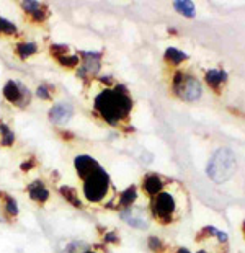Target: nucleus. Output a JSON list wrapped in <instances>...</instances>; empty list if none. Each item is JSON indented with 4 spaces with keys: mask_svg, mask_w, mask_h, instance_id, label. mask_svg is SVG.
<instances>
[{
    "mask_svg": "<svg viewBox=\"0 0 245 253\" xmlns=\"http://www.w3.org/2000/svg\"><path fill=\"white\" fill-rule=\"evenodd\" d=\"M236 173V157H234L232 150L222 147L216 150L212 159L208 164V175L217 183L227 181L231 176Z\"/></svg>",
    "mask_w": 245,
    "mask_h": 253,
    "instance_id": "nucleus-3",
    "label": "nucleus"
},
{
    "mask_svg": "<svg viewBox=\"0 0 245 253\" xmlns=\"http://www.w3.org/2000/svg\"><path fill=\"white\" fill-rule=\"evenodd\" d=\"M2 95L5 101H8L10 105H13L16 108H21V110L30 106L31 98H33L30 88L26 87L25 84H21L20 80H15V79L7 80V84L3 85Z\"/></svg>",
    "mask_w": 245,
    "mask_h": 253,
    "instance_id": "nucleus-5",
    "label": "nucleus"
},
{
    "mask_svg": "<svg viewBox=\"0 0 245 253\" xmlns=\"http://www.w3.org/2000/svg\"><path fill=\"white\" fill-rule=\"evenodd\" d=\"M40 52V46L35 41L30 40H20L15 42L13 47V54L20 59V61H28L33 56H36Z\"/></svg>",
    "mask_w": 245,
    "mask_h": 253,
    "instance_id": "nucleus-12",
    "label": "nucleus"
},
{
    "mask_svg": "<svg viewBox=\"0 0 245 253\" xmlns=\"http://www.w3.org/2000/svg\"><path fill=\"white\" fill-rule=\"evenodd\" d=\"M74 116V106L69 101L54 103L48 111V120L54 126H65Z\"/></svg>",
    "mask_w": 245,
    "mask_h": 253,
    "instance_id": "nucleus-10",
    "label": "nucleus"
},
{
    "mask_svg": "<svg viewBox=\"0 0 245 253\" xmlns=\"http://www.w3.org/2000/svg\"><path fill=\"white\" fill-rule=\"evenodd\" d=\"M15 142H16V136L12 131V127L7 123L0 121V145L2 147H13Z\"/></svg>",
    "mask_w": 245,
    "mask_h": 253,
    "instance_id": "nucleus-17",
    "label": "nucleus"
},
{
    "mask_svg": "<svg viewBox=\"0 0 245 253\" xmlns=\"http://www.w3.org/2000/svg\"><path fill=\"white\" fill-rule=\"evenodd\" d=\"M226 80V72L222 71H209L206 74V82H208L212 88H217Z\"/></svg>",
    "mask_w": 245,
    "mask_h": 253,
    "instance_id": "nucleus-23",
    "label": "nucleus"
},
{
    "mask_svg": "<svg viewBox=\"0 0 245 253\" xmlns=\"http://www.w3.org/2000/svg\"><path fill=\"white\" fill-rule=\"evenodd\" d=\"M175 208V198L167 191L159 193L152 201V214H154L157 220H160L163 224H168L172 220Z\"/></svg>",
    "mask_w": 245,
    "mask_h": 253,
    "instance_id": "nucleus-7",
    "label": "nucleus"
},
{
    "mask_svg": "<svg viewBox=\"0 0 245 253\" xmlns=\"http://www.w3.org/2000/svg\"><path fill=\"white\" fill-rule=\"evenodd\" d=\"M149 245L152 250H162V242H160V239H157V237H150Z\"/></svg>",
    "mask_w": 245,
    "mask_h": 253,
    "instance_id": "nucleus-26",
    "label": "nucleus"
},
{
    "mask_svg": "<svg viewBox=\"0 0 245 253\" xmlns=\"http://www.w3.org/2000/svg\"><path fill=\"white\" fill-rule=\"evenodd\" d=\"M80 66L77 67V77L84 82H92V79L97 77L101 67V52L94 51H79Z\"/></svg>",
    "mask_w": 245,
    "mask_h": 253,
    "instance_id": "nucleus-6",
    "label": "nucleus"
},
{
    "mask_svg": "<svg viewBox=\"0 0 245 253\" xmlns=\"http://www.w3.org/2000/svg\"><path fill=\"white\" fill-rule=\"evenodd\" d=\"M244 232H245V222H244Z\"/></svg>",
    "mask_w": 245,
    "mask_h": 253,
    "instance_id": "nucleus-30",
    "label": "nucleus"
},
{
    "mask_svg": "<svg viewBox=\"0 0 245 253\" xmlns=\"http://www.w3.org/2000/svg\"><path fill=\"white\" fill-rule=\"evenodd\" d=\"M0 209H2L3 216L7 217L10 222L18 217V212H20L18 203H16V199L12 195H8L7 191H0Z\"/></svg>",
    "mask_w": 245,
    "mask_h": 253,
    "instance_id": "nucleus-13",
    "label": "nucleus"
},
{
    "mask_svg": "<svg viewBox=\"0 0 245 253\" xmlns=\"http://www.w3.org/2000/svg\"><path fill=\"white\" fill-rule=\"evenodd\" d=\"M35 167H38V160L35 155H30V157L20 165V169H21V171H26V173H28V171H31Z\"/></svg>",
    "mask_w": 245,
    "mask_h": 253,
    "instance_id": "nucleus-25",
    "label": "nucleus"
},
{
    "mask_svg": "<svg viewBox=\"0 0 245 253\" xmlns=\"http://www.w3.org/2000/svg\"><path fill=\"white\" fill-rule=\"evenodd\" d=\"M26 193H28L31 201L36 203L38 206H45V204L49 201V198H51V191H49V188L46 186V183L40 178L28 183V186H26Z\"/></svg>",
    "mask_w": 245,
    "mask_h": 253,
    "instance_id": "nucleus-11",
    "label": "nucleus"
},
{
    "mask_svg": "<svg viewBox=\"0 0 245 253\" xmlns=\"http://www.w3.org/2000/svg\"><path fill=\"white\" fill-rule=\"evenodd\" d=\"M187 59H188V56L185 54V52L175 49V47H168L165 51V61L170 64H180V62L187 61Z\"/></svg>",
    "mask_w": 245,
    "mask_h": 253,
    "instance_id": "nucleus-22",
    "label": "nucleus"
},
{
    "mask_svg": "<svg viewBox=\"0 0 245 253\" xmlns=\"http://www.w3.org/2000/svg\"><path fill=\"white\" fill-rule=\"evenodd\" d=\"M111 195V180L105 169L98 164L89 175L80 180V196L87 204H106Z\"/></svg>",
    "mask_w": 245,
    "mask_h": 253,
    "instance_id": "nucleus-2",
    "label": "nucleus"
},
{
    "mask_svg": "<svg viewBox=\"0 0 245 253\" xmlns=\"http://www.w3.org/2000/svg\"><path fill=\"white\" fill-rule=\"evenodd\" d=\"M173 7L178 13L185 15V17H195V5L193 2H190V0H180V2H175L173 3Z\"/></svg>",
    "mask_w": 245,
    "mask_h": 253,
    "instance_id": "nucleus-21",
    "label": "nucleus"
},
{
    "mask_svg": "<svg viewBox=\"0 0 245 253\" xmlns=\"http://www.w3.org/2000/svg\"><path fill=\"white\" fill-rule=\"evenodd\" d=\"M121 219L124 222H128L129 225L133 227H138V229H144L147 222H146V216L139 209H134L133 206L128 208V209H123L121 211Z\"/></svg>",
    "mask_w": 245,
    "mask_h": 253,
    "instance_id": "nucleus-14",
    "label": "nucleus"
},
{
    "mask_svg": "<svg viewBox=\"0 0 245 253\" xmlns=\"http://www.w3.org/2000/svg\"><path fill=\"white\" fill-rule=\"evenodd\" d=\"M208 230H209L211 234L217 235V239H219L221 242H226V240H227V235H226L224 232H221V230H217V229H214V227H209Z\"/></svg>",
    "mask_w": 245,
    "mask_h": 253,
    "instance_id": "nucleus-27",
    "label": "nucleus"
},
{
    "mask_svg": "<svg viewBox=\"0 0 245 253\" xmlns=\"http://www.w3.org/2000/svg\"><path fill=\"white\" fill-rule=\"evenodd\" d=\"M177 253H190V252H188L187 249H180V250H178Z\"/></svg>",
    "mask_w": 245,
    "mask_h": 253,
    "instance_id": "nucleus-29",
    "label": "nucleus"
},
{
    "mask_svg": "<svg viewBox=\"0 0 245 253\" xmlns=\"http://www.w3.org/2000/svg\"><path fill=\"white\" fill-rule=\"evenodd\" d=\"M59 193H61V196L65 199L67 203L72 204L74 208H84V199H82V196L79 195V190H75L74 186H67V185H64L59 188Z\"/></svg>",
    "mask_w": 245,
    "mask_h": 253,
    "instance_id": "nucleus-16",
    "label": "nucleus"
},
{
    "mask_svg": "<svg viewBox=\"0 0 245 253\" xmlns=\"http://www.w3.org/2000/svg\"><path fill=\"white\" fill-rule=\"evenodd\" d=\"M198 253H206V252H198Z\"/></svg>",
    "mask_w": 245,
    "mask_h": 253,
    "instance_id": "nucleus-31",
    "label": "nucleus"
},
{
    "mask_svg": "<svg viewBox=\"0 0 245 253\" xmlns=\"http://www.w3.org/2000/svg\"><path fill=\"white\" fill-rule=\"evenodd\" d=\"M49 54L56 61L57 66H61L65 71H77L80 66L79 52H75L65 44H52L49 47Z\"/></svg>",
    "mask_w": 245,
    "mask_h": 253,
    "instance_id": "nucleus-8",
    "label": "nucleus"
},
{
    "mask_svg": "<svg viewBox=\"0 0 245 253\" xmlns=\"http://www.w3.org/2000/svg\"><path fill=\"white\" fill-rule=\"evenodd\" d=\"M36 96L43 101H54V87L49 84H40L36 87Z\"/></svg>",
    "mask_w": 245,
    "mask_h": 253,
    "instance_id": "nucleus-20",
    "label": "nucleus"
},
{
    "mask_svg": "<svg viewBox=\"0 0 245 253\" xmlns=\"http://www.w3.org/2000/svg\"><path fill=\"white\" fill-rule=\"evenodd\" d=\"M173 91L178 98H182L185 101H195L198 100L201 93H203V88H201V84L198 79L192 77V75L185 74V72H177L175 77H173L172 82Z\"/></svg>",
    "mask_w": 245,
    "mask_h": 253,
    "instance_id": "nucleus-4",
    "label": "nucleus"
},
{
    "mask_svg": "<svg viewBox=\"0 0 245 253\" xmlns=\"http://www.w3.org/2000/svg\"><path fill=\"white\" fill-rule=\"evenodd\" d=\"M20 8L23 12L25 18L31 25H45L51 18V10L45 2H36V0H25L20 2Z\"/></svg>",
    "mask_w": 245,
    "mask_h": 253,
    "instance_id": "nucleus-9",
    "label": "nucleus"
},
{
    "mask_svg": "<svg viewBox=\"0 0 245 253\" xmlns=\"http://www.w3.org/2000/svg\"><path fill=\"white\" fill-rule=\"evenodd\" d=\"M18 26L13 21L0 17V38H18Z\"/></svg>",
    "mask_w": 245,
    "mask_h": 253,
    "instance_id": "nucleus-19",
    "label": "nucleus"
},
{
    "mask_svg": "<svg viewBox=\"0 0 245 253\" xmlns=\"http://www.w3.org/2000/svg\"><path fill=\"white\" fill-rule=\"evenodd\" d=\"M84 253H103L100 249H92V247H89V249H87Z\"/></svg>",
    "mask_w": 245,
    "mask_h": 253,
    "instance_id": "nucleus-28",
    "label": "nucleus"
},
{
    "mask_svg": "<svg viewBox=\"0 0 245 253\" xmlns=\"http://www.w3.org/2000/svg\"><path fill=\"white\" fill-rule=\"evenodd\" d=\"M136 198H138V190H136V186H129L121 193V195H119L118 206L121 209H128L136 203Z\"/></svg>",
    "mask_w": 245,
    "mask_h": 253,
    "instance_id": "nucleus-18",
    "label": "nucleus"
},
{
    "mask_svg": "<svg viewBox=\"0 0 245 253\" xmlns=\"http://www.w3.org/2000/svg\"><path fill=\"white\" fill-rule=\"evenodd\" d=\"M143 188H144V191L147 193V195L155 198L159 193L163 191V180L159 175H147L143 181Z\"/></svg>",
    "mask_w": 245,
    "mask_h": 253,
    "instance_id": "nucleus-15",
    "label": "nucleus"
},
{
    "mask_svg": "<svg viewBox=\"0 0 245 253\" xmlns=\"http://www.w3.org/2000/svg\"><path fill=\"white\" fill-rule=\"evenodd\" d=\"M94 113L110 126H119L133 110V100L123 85L101 87L92 100Z\"/></svg>",
    "mask_w": 245,
    "mask_h": 253,
    "instance_id": "nucleus-1",
    "label": "nucleus"
},
{
    "mask_svg": "<svg viewBox=\"0 0 245 253\" xmlns=\"http://www.w3.org/2000/svg\"><path fill=\"white\" fill-rule=\"evenodd\" d=\"M87 249H89V245L84 242H70L69 245H65L62 253H84Z\"/></svg>",
    "mask_w": 245,
    "mask_h": 253,
    "instance_id": "nucleus-24",
    "label": "nucleus"
}]
</instances>
